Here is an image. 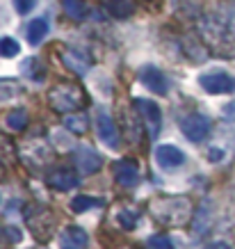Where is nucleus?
Instances as JSON below:
<instances>
[{
  "instance_id": "nucleus-24",
  "label": "nucleus",
  "mask_w": 235,
  "mask_h": 249,
  "mask_svg": "<svg viewBox=\"0 0 235 249\" xmlns=\"http://www.w3.org/2000/svg\"><path fill=\"white\" fill-rule=\"evenodd\" d=\"M18 51H21V46L16 44V39L5 37L0 41V55H2V57H16Z\"/></svg>"
},
{
  "instance_id": "nucleus-31",
  "label": "nucleus",
  "mask_w": 235,
  "mask_h": 249,
  "mask_svg": "<svg viewBox=\"0 0 235 249\" xmlns=\"http://www.w3.org/2000/svg\"><path fill=\"white\" fill-rule=\"evenodd\" d=\"M231 30L235 32V12H233V16H231Z\"/></svg>"
},
{
  "instance_id": "nucleus-11",
  "label": "nucleus",
  "mask_w": 235,
  "mask_h": 249,
  "mask_svg": "<svg viewBox=\"0 0 235 249\" xmlns=\"http://www.w3.org/2000/svg\"><path fill=\"white\" fill-rule=\"evenodd\" d=\"M139 80L144 83L146 89H151V94H160L165 96L167 94V78L162 76V71L155 67H144L139 71Z\"/></svg>"
},
{
  "instance_id": "nucleus-29",
  "label": "nucleus",
  "mask_w": 235,
  "mask_h": 249,
  "mask_svg": "<svg viewBox=\"0 0 235 249\" xmlns=\"http://www.w3.org/2000/svg\"><path fill=\"white\" fill-rule=\"evenodd\" d=\"M205 249H231V245H226V242H213V245H208Z\"/></svg>"
},
{
  "instance_id": "nucleus-28",
  "label": "nucleus",
  "mask_w": 235,
  "mask_h": 249,
  "mask_svg": "<svg viewBox=\"0 0 235 249\" xmlns=\"http://www.w3.org/2000/svg\"><path fill=\"white\" fill-rule=\"evenodd\" d=\"M224 117H226V119H235V103H228V106L224 107Z\"/></svg>"
},
{
  "instance_id": "nucleus-22",
  "label": "nucleus",
  "mask_w": 235,
  "mask_h": 249,
  "mask_svg": "<svg viewBox=\"0 0 235 249\" xmlns=\"http://www.w3.org/2000/svg\"><path fill=\"white\" fill-rule=\"evenodd\" d=\"M7 126L12 130H23L28 126V112L25 110H14L7 114Z\"/></svg>"
},
{
  "instance_id": "nucleus-12",
  "label": "nucleus",
  "mask_w": 235,
  "mask_h": 249,
  "mask_svg": "<svg viewBox=\"0 0 235 249\" xmlns=\"http://www.w3.org/2000/svg\"><path fill=\"white\" fill-rule=\"evenodd\" d=\"M155 160H158L160 167H165V169H176V167H181L185 162V153L181 149H176L171 144H162L155 149Z\"/></svg>"
},
{
  "instance_id": "nucleus-32",
  "label": "nucleus",
  "mask_w": 235,
  "mask_h": 249,
  "mask_svg": "<svg viewBox=\"0 0 235 249\" xmlns=\"http://www.w3.org/2000/svg\"><path fill=\"white\" fill-rule=\"evenodd\" d=\"M0 174H2V162H0Z\"/></svg>"
},
{
  "instance_id": "nucleus-30",
  "label": "nucleus",
  "mask_w": 235,
  "mask_h": 249,
  "mask_svg": "<svg viewBox=\"0 0 235 249\" xmlns=\"http://www.w3.org/2000/svg\"><path fill=\"white\" fill-rule=\"evenodd\" d=\"M221 156H224V153H221L217 146H213V149H210V160H219Z\"/></svg>"
},
{
  "instance_id": "nucleus-3",
  "label": "nucleus",
  "mask_w": 235,
  "mask_h": 249,
  "mask_svg": "<svg viewBox=\"0 0 235 249\" xmlns=\"http://www.w3.org/2000/svg\"><path fill=\"white\" fill-rule=\"evenodd\" d=\"M25 224L30 229V233L37 238L39 242H48L55 233V215L53 211H48L46 206H30L25 211Z\"/></svg>"
},
{
  "instance_id": "nucleus-2",
  "label": "nucleus",
  "mask_w": 235,
  "mask_h": 249,
  "mask_svg": "<svg viewBox=\"0 0 235 249\" xmlns=\"http://www.w3.org/2000/svg\"><path fill=\"white\" fill-rule=\"evenodd\" d=\"M48 103L55 112H73L87 106V94L76 83H60L48 91Z\"/></svg>"
},
{
  "instance_id": "nucleus-1",
  "label": "nucleus",
  "mask_w": 235,
  "mask_h": 249,
  "mask_svg": "<svg viewBox=\"0 0 235 249\" xmlns=\"http://www.w3.org/2000/svg\"><path fill=\"white\" fill-rule=\"evenodd\" d=\"M151 217L162 224V227H185L190 224L194 206L187 196L174 195V196H158L149 204Z\"/></svg>"
},
{
  "instance_id": "nucleus-5",
  "label": "nucleus",
  "mask_w": 235,
  "mask_h": 249,
  "mask_svg": "<svg viewBox=\"0 0 235 249\" xmlns=\"http://www.w3.org/2000/svg\"><path fill=\"white\" fill-rule=\"evenodd\" d=\"M199 85L208 94H228L235 89V78L224 73V71H213V73H203L199 78Z\"/></svg>"
},
{
  "instance_id": "nucleus-15",
  "label": "nucleus",
  "mask_w": 235,
  "mask_h": 249,
  "mask_svg": "<svg viewBox=\"0 0 235 249\" xmlns=\"http://www.w3.org/2000/svg\"><path fill=\"white\" fill-rule=\"evenodd\" d=\"M103 5L114 18H128L133 14V2L130 0H103Z\"/></svg>"
},
{
  "instance_id": "nucleus-13",
  "label": "nucleus",
  "mask_w": 235,
  "mask_h": 249,
  "mask_svg": "<svg viewBox=\"0 0 235 249\" xmlns=\"http://www.w3.org/2000/svg\"><path fill=\"white\" fill-rule=\"evenodd\" d=\"M60 249H87L89 238L80 227H67L60 233Z\"/></svg>"
},
{
  "instance_id": "nucleus-8",
  "label": "nucleus",
  "mask_w": 235,
  "mask_h": 249,
  "mask_svg": "<svg viewBox=\"0 0 235 249\" xmlns=\"http://www.w3.org/2000/svg\"><path fill=\"white\" fill-rule=\"evenodd\" d=\"M114 181L123 188H135L139 183V167L135 160H119L114 165Z\"/></svg>"
},
{
  "instance_id": "nucleus-33",
  "label": "nucleus",
  "mask_w": 235,
  "mask_h": 249,
  "mask_svg": "<svg viewBox=\"0 0 235 249\" xmlns=\"http://www.w3.org/2000/svg\"><path fill=\"white\" fill-rule=\"evenodd\" d=\"M144 2H151V0H144Z\"/></svg>"
},
{
  "instance_id": "nucleus-6",
  "label": "nucleus",
  "mask_w": 235,
  "mask_h": 249,
  "mask_svg": "<svg viewBox=\"0 0 235 249\" xmlns=\"http://www.w3.org/2000/svg\"><path fill=\"white\" fill-rule=\"evenodd\" d=\"M181 130L190 142H201L210 133V121L205 119L203 114H190V117L181 119Z\"/></svg>"
},
{
  "instance_id": "nucleus-19",
  "label": "nucleus",
  "mask_w": 235,
  "mask_h": 249,
  "mask_svg": "<svg viewBox=\"0 0 235 249\" xmlns=\"http://www.w3.org/2000/svg\"><path fill=\"white\" fill-rule=\"evenodd\" d=\"M103 206V199H96V196H87V195H78L73 201H71V211L73 213H87L91 208H101Z\"/></svg>"
},
{
  "instance_id": "nucleus-10",
  "label": "nucleus",
  "mask_w": 235,
  "mask_h": 249,
  "mask_svg": "<svg viewBox=\"0 0 235 249\" xmlns=\"http://www.w3.org/2000/svg\"><path fill=\"white\" fill-rule=\"evenodd\" d=\"M96 130H99V137L110 149H117V146H119V142H121V140H119V128H117L114 119H110L107 112H99V117H96Z\"/></svg>"
},
{
  "instance_id": "nucleus-9",
  "label": "nucleus",
  "mask_w": 235,
  "mask_h": 249,
  "mask_svg": "<svg viewBox=\"0 0 235 249\" xmlns=\"http://www.w3.org/2000/svg\"><path fill=\"white\" fill-rule=\"evenodd\" d=\"M46 183H48L53 190L67 192V190H71V188H76L78 185V174L71 172V169H64V167H55V169L48 172Z\"/></svg>"
},
{
  "instance_id": "nucleus-20",
  "label": "nucleus",
  "mask_w": 235,
  "mask_h": 249,
  "mask_svg": "<svg viewBox=\"0 0 235 249\" xmlns=\"http://www.w3.org/2000/svg\"><path fill=\"white\" fill-rule=\"evenodd\" d=\"M16 160V149H14V142L9 140L5 133H0V162L5 165H12Z\"/></svg>"
},
{
  "instance_id": "nucleus-16",
  "label": "nucleus",
  "mask_w": 235,
  "mask_h": 249,
  "mask_svg": "<svg viewBox=\"0 0 235 249\" xmlns=\"http://www.w3.org/2000/svg\"><path fill=\"white\" fill-rule=\"evenodd\" d=\"M46 32H48V21H46V18H34V21L28 25V44L39 46L41 39L46 37Z\"/></svg>"
},
{
  "instance_id": "nucleus-4",
  "label": "nucleus",
  "mask_w": 235,
  "mask_h": 249,
  "mask_svg": "<svg viewBox=\"0 0 235 249\" xmlns=\"http://www.w3.org/2000/svg\"><path fill=\"white\" fill-rule=\"evenodd\" d=\"M135 107L139 110V117L144 121V128L149 133L151 140L160 135V126H162V114H160V107L155 101L151 98H135Z\"/></svg>"
},
{
  "instance_id": "nucleus-34",
  "label": "nucleus",
  "mask_w": 235,
  "mask_h": 249,
  "mask_svg": "<svg viewBox=\"0 0 235 249\" xmlns=\"http://www.w3.org/2000/svg\"><path fill=\"white\" fill-rule=\"evenodd\" d=\"M123 249H130V247H123Z\"/></svg>"
},
{
  "instance_id": "nucleus-23",
  "label": "nucleus",
  "mask_w": 235,
  "mask_h": 249,
  "mask_svg": "<svg viewBox=\"0 0 235 249\" xmlns=\"http://www.w3.org/2000/svg\"><path fill=\"white\" fill-rule=\"evenodd\" d=\"M117 222L121 224V229H126V231H133V229L137 227V213L135 211H119V215H117Z\"/></svg>"
},
{
  "instance_id": "nucleus-26",
  "label": "nucleus",
  "mask_w": 235,
  "mask_h": 249,
  "mask_svg": "<svg viewBox=\"0 0 235 249\" xmlns=\"http://www.w3.org/2000/svg\"><path fill=\"white\" fill-rule=\"evenodd\" d=\"M37 5V0H14V7L18 14H30Z\"/></svg>"
},
{
  "instance_id": "nucleus-17",
  "label": "nucleus",
  "mask_w": 235,
  "mask_h": 249,
  "mask_svg": "<svg viewBox=\"0 0 235 249\" xmlns=\"http://www.w3.org/2000/svg\"><path fill=\"white\" fill-rule=\"evenodd\" d=\"M18 94H23V85L18 80H0V103H7L12 98H16Z\"/></svg>"
},
{
  "instance_id": "nucleus-21",
  "label": "nucleus",
  "mask_w": 235,
  "mask_h": 249,
  "mask_svg": "<svg viewBox=\"0 0 235 249\" xmlns=\"http://www.w3.org/2000/svg\"><path fill=\"white\" fill-rule=\"evenodd\" d=\"M64 126H67L71 133H84L87 130V126H89V121H87V117L84 114H73V117H67L64 119Z\"/></svg>"
},
{
  "instance_id": "nucleus-7",
  "label": "nucleus",
  "mask_w": 235,
  "mask_h": 249,
  "mask_svg": "<svg viewBox=\"0 0 235 249\" xmlns=\"http://www.w3.org/2000/svg\"><path fill=\"white\" fill-rule=\"evenodd\" d=\"M73 160H76L78 172L83 176H91L101 169V156L89 146H78L76 153H73Z\"/></svg>"
},
{
  "instance_id": "nucleus-25",
  "label": "nucleus",
  "mask_w": 235,
  "mask_h": 249,
  "mask_svg": "<svg viewBox=\"0 0 235 249\" xmlns=\"http://www.w3.org/2000/svg\"><path fill=\"white\" fill-rule=\"evenodd\" d=\"M149 249H174L167 235H151L149 238Z\"/></svg>"
},
{
  "instance_id": "nucleus-27",
  "label": "nucleus",
  "mask_w": 235,
  "mask_h": 249,
  "mask_svg": "<svg viewBox=\"0 0 235 249\" xmlns=\"http://www.w3.org/2000/svg\"><path fill=\"white\" fill-rule=\"evenodd\" d=\"M0 249H7V227H0Z\"/></svg>"
},
{
  "instance_id": "nucleus-18",
  "label": "nucleus",
  "mask_w": 235,
  "mask_h": 249,
  "mask_svg": "<svg viewBox=\"0 0 235 249\" xmlns=\"http://www.w3.org/2000/svg\"><path fill=\"white\" fill-rule=\"evenodd\" d=\"M62 7H64L68 18H73V21H83L87 16V2L84 0H62Z\"/></svg>"
},
{
  "instance_id": "nucleus-14",
  "label": "nucleus",
  "mask_w": 235,
  "mask_h": 249,
  "mask_svg": "<svg viewBox=\"0 0 235 249\" xmlns=\"http://www.w3.org/2000/svg\"><path fill=\"white\" fill-rule=\"evenodd\" d=\"M62 62H64V64H67L73 73H78V76H84V73H87V69H89V60H87V57H83V55L73 53V51H64Z\"/></svg>"
}]
</instances>
